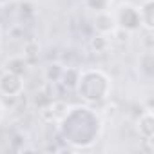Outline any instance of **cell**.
Segmentation results:
<instances>
[{"instance_id": "1", "label": "cell", "mask_w": 154, "mask_h": 154, "mask_svg": "<svg viewBox=\"0 0 154 154\" xmlns=\"http://www.w3.org/2000/svg\"><path fill=\"white\" fill-rule=\"evenodd\" d=\"M120 26L127 27V29H136L140 26V15H138V9L134 8H122L120 11V18H118Z\"/></svg>"}, {"instance_id": "2", "label": "cell", "mask_w": 154, "mask_h": 154, "mask_svg": "<svg viewBox=\"0 0 154 154\" xmlns=\"http://www.w3.org/2000/svg\"><path fill=\"white\" fill-rule=\"evenodd\" d=\"M138 15H140V24H143L149 31L152 29V0H145V4L138 9Z\"/></svg>"}]
</instances>
